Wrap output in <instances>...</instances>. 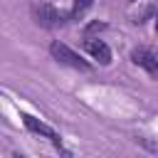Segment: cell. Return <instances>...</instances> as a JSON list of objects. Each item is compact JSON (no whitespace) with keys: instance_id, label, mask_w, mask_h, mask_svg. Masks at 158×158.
Returning <instances> with one entry per match:
<instances>
[{"instance_id":"6da1fadb","label":"cell","mask_w":158,"mask_h":158,"mask_svg":"<svg viewBox=\"0 0 158 158\" xmlns=\"http://www.w3.org/2000/svg\"><path fill=\"white\" fill-rule=\"evenodd\" d=\"M20 118H22V123H25V128H27L30 133H37V136L47 138V141L59 151V156H62V158H74V156H72V151H67V146H64L62 136H59L49 123H44L42 118H37V116H32V114H27V111H20Z\"/></svg>"},{"instance_id":"7a4b0ae2","label":"cell","mask_w":158,"mask_h":158,"mask_svg":"<svg viewBox=\"0 0 158 158\" xmlns=\"http://www.w3.org/2000/svg\"><path fill=\"white\" fill-rule=\"evenodd\" d=\"M49 54H52L54 62H59V64H64V67H72V69H79V72H91V69H94L91 62H86L79 52H74L69 44H64V42H59V40H52V42H49Z\"/></svg>"},{"instance_id":"3957f363","label":"cell","mask_w":158,"mask_h":158,"mask_svg":"<svg viewBox=\"0 0 158 158\" xmlns=\"http://www.w3.org/2000/svg\"><path fill=\"white\" fill-rule=\"evenodd\" d=\"M32 20L40 27L54 30V27L67 25L69 22V15L64 10H59L57 5H52V2H37V5H32Z\"/></svg>"},{"instance_id":"277c9868","label":"cell","mask_w":158,"mask_h":158,"mask_svg":"<svg viewBox=\"0 0 158 158\" xmlns=\"http://www.w3.org/2000/svg\"><path fill=\"white\" fill-rule=\"evenodd\" d=\"M81 47L86 49V54H89L91 59H96V62H99V64H104V67H109V64H111V59H114L111 47H109L104 40H99V37H84Z\"/></svg>"},{"instance_id":"5b68a950","label":"cell","mask_w":158,"mask_h":158,"mask_svg":"<svg viewBox=\"0 0 158 158\" xmlns=\"http://www.w3.org/2000/svg\"><path fill=\"white\" fill-rule=\"evenodd\" d=\"M131 62L158 79V52H153L148 47H136V49H131Z\"/></svg>"},{"instance_id":"8992f818","label":"cell","mask_w":158,"mask_h":158,"mask_svg":"<svg viewBox=\"0 0 158 158\" xmlns=\"http://www.w3.org/2000/svg\"><path fill=\"white\" fill-rule=\"evenodd\" d=\"M96 0H72V7L67 10V15H69V22H77V20H81L84 15H86V10L94 5Z\"/></svg>"},{"instance_id":"52a82bcc","label":"cell","mask_w":158,"mask_h":158,"mask_svg":"<svg viewBox=\"0 0 158 158\" xmlns=\"http://www.w3.org/2000/svg\"><path fill=\"white\" fill-rule=\"evenodd\" d=\"M109 25L106 22H99V20H94V22H89L86 27H84V37H94V35H99V32H104Z\"/></svg>"},{"instance_id":"ba28073f","label":"cell","mask_w":158,"mask_h":158,"mask_svg":"<svg viewBox=\"0 0 158 158\" xmlns=\"http://www.w3.org/2000/svg\"><path fill=\"white\" fill-rule=\"evenodd\" d=\"M12 158H27V156H22V153H17V151H15V153H12Z\"/></svg>"},{"instance_id":"9c48e42d","label":"cell","mask_w":158,"mask_h":158,"mask_svg":"<svg viewBox=\"0 0 158 158\" xmlns=\"http://www.w3.org/2000/svg\"><path fill=\"white\" fill-rule=\"evenodd\" d=\"M131 2H136V0H131Z\"/></svg>"}]
</instances>
